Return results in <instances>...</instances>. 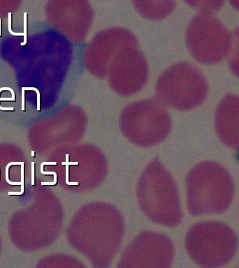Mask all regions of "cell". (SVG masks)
Returning <instances> with one entry per match:
<instances>
[{"label": "cell", "instance_id": "6da1fadb", "mask_svg": "<svg viewBox=\"0 0 239 268\" xmlns=\"http://www.w3.org/2000/svg\"><path fill=\"white\" fill-rule=\"evenodd\" d=\"M187 186L189 209L194 215L225 212L234 195L230 174L213 161L203 162L194 168L188 175Z\"/></svg>", "mask_w": 239, "mask_h": 268}, {"label": "cell", "instance_id": "7a4b0ae2", "mask_svg": "<svg viewBox=\"0 0 239 268\" xmlns=\"http://www.w3.org/2000/svg\"><path fill=\"white\" fill-rule=\"evenodd\" d=\"M207 81L201 71L191 64L180 62L160 75L155 94L160 102L179 110H190L206 100Z\"/></svg>", "mask_w": 239, "mask_h": 268}, {"label": "cell", "instance_id": "3957f363", "mask_svg": "<svg viewBox=\"0 0 239 268\" xmlns=\"http://www.w3.org/2000/svg\"><path fill=\"white\" fill-rule=\"evenodd\" d=\"M238 238L227 225L219 221L197 223L187 237V249L195 263L205 267L225 265L234 256Z\"/></svg>", "mask_w": 239, "mask_h": 268}, {"label": "cell", "instance_id": "277c9868", "mask_svg": "<svg viewBox=\"0 0 239 268\" xmlns=\"http://www.w3.org/2000/svg\"><path fill=\"white\" fill-rule=\"evenodd\" d=\"M185 41L190 54L201 64L218 63L228 55L231 34L218 18L209 12L201 11L190 22Z\"/></svg>", "mask_w": 239, "mask_h": 268}, {"label": "cell", "instance_id": "5b68a950", "mask_svg": "<svg viewBox=\"0 0 239 268\" xmlns=\"http://www.w3.org/2000/svg\"><path fill=\"white\" fill-rule=\"evenodd\" d=\"M121 125L130 138L152 141L168 133L171 120L162 102L145 99L133 103L125 108L121 116Z\"/></svg>", "mask_w": 239, "mask_h": 268}, {"label": "cell", "instance_id": "8992f818", "mask_svg": "<svg viewBox=\"0 0 239 268\" xmlns=\"http://www.w3.org/2000/svg\"><path fill=\"white\" fill-rule=\"evenodd\" d=\"M108 83L117 94L129 96L144 88L148 77V66L137 45L123 48L108 68Z\"/></svg>", "mask_w": 239, "mask_h": 268}, {"label": "cell", "instance_id": "52a82bcc", "mask_svg": "<svg viewBox=\"0 0 239 268\" xmlns=\"http://www.w3.org/2000/svg\"><path fill=\"white\" fill-rule=\"evenodd\" d=\"M137 45L135 36L124 28L113 27L99 32L87 46L83 53V64L93 76H107L111 62L123 48Z\"/></svg>", "mask_w": 239, "mask_h": 268}, {"label": "cell", "instance_id": "ba28073f", "mask_svg": "<svg viewBox=\"0 0 239 268\" xmlns=\"http://www.w3.org/2000/svg\"><path fill=\"white\" fill-rule=\"evenodd\" d=\"M60 28L74 42H82L92 23L93 11L88 0H62Z\"/></svg>", "mask_w": 239, "mask_h": 268}, {"label": "cell", "instance_id": "9c48e42d", "mask_svg": "<svg viewBox=\"0 0 239 268\" xmlns=\"http://www.w3.org/2000/svg\"><path fill=\"white\" fill-rule=\"evenodd\" d=\"M216 133L223 144L239 150V96L227 94L217 108Z\"/></svg>", "mask_w": 239, "mask_h": 268}, {"label": "cell", "instance_id": "30bf717a", "mask_svg": "<svg viewBox=\"0 0 239 268\" xmlns=\"http://www.w3.org/2000/svg\"><path fill=\"white\" fill-rule=\"evenodd\" d=\"M136 11L148 20H160L166 18L176 7V0H133Z\"/></svg>", "mask_w": 239, "mask_h": 268}, {"label": "cell", "instance_id": "8fae6325", "mask_svg": "<svg viewBox=\"0 0 239 268\" xmlns=\"http://www.w3.org/2000/svg\"><path fill=\"white\" fill-rule=\"evenodd\" d=\"M231 43L229 52V67L233 74L239 78V27L231 34Z\"/></svg>", "mask_w": 239, "mask_h": 268}, {"label": "cell", "instance_id": "7c38bea8", "mask_svg": "<svg viewBox=\"0 0 239 268\" xmlns=\"http://www.w3.org/2000/svg\"><path fill=\"white\" fill-rule=\"evenodd\" d=\"M192 8L204 12H215L220 10L224 4L225 0H184Z\"/></svg>", "mask_w": 239, "mask_h": 268}, {"label": "cell", "instance_id": "4fadbf2b", "mask_svg": "<svg viewBox=\"0 0 239 268\" xmlns=\"http://www.w3.org/2000/svg\"><path fill=\"white\" fill-rule=\"evenodd\" d=\"M24 193V162L21 163V191L8 192V195H22Z\"/></svg>", "mask_w": 239, "mask_h": 268}, {"label": "cell", "instance_id": "5bb4252c", "mask_svg": "<svg viewBox=\"0 0 239 268\" xmlns=\"http://www.w3.org/2000/svg\"><path fill=\"white\" fill-rule=\"evenodd\" d=\"M22 162H11V163H9L7 166V168H6V180H7V182L9 184V185H21V182H11L10 180L8 179V168L12 165H21Z\"/></svg>", "mask_w": 239, "mask_h": 268}, {"label": "cell", "instance_id": "9a60e30c", "mask_svg": "<svg viewBox=\"0 0 239 268\" xmlns=\"http://www.w3.org/2000/svg\"><path fill=\"white\" fill-rule=\"evenodd\" d=\"M24 90H34V91H35L36 94H37V110L39 111L40 110V106H41V105H40V103H41V94H40L39 90L36 88V87H24Z\"/></svg>", "mask_w": 239, "mask_h": 268}, {"label": "cell", "instance_id": "2e32d148", "mask_svg": "<svg viewBox=\"0 0 239 268\" xmlns=\"http://www.w3.org/2000/svg\"><path fill=\"white\" fill-rule=\"evenodd\" d=\"M27 13H24V42L21 43V46H24L27 43Z\"/></svg>", "mask_w": 239, "mask_h": 268}, {"label": "cell", "instance_id": "e0dca14e", "mask_svg": "<svg viewBox=\"0 0 239 268\" xmlns=\"http://www.w3.org/2000/svg\"><path fill=\"white\" fill-rule=\"evenodd\" d=\"M231 5L236 10L239 11V0H229Z\"/></svg>", "mask_w": 239, "mask_h": 268}, {"label": "cell", "instance_id": "ac0fdd59", "mask_svg": "<svg viewBox=\"0 0 239 268\" xmlns=\"http://www.w3.org/2000/svg\"><path fill=\"white\" fill-rule=\"evenodd\" d=\"M11 89L10 87H2V88H0V92L3 91V90H8L9 91V89ZM0 110H14V108H3L1 106V105H0Z\"/></svg>", "mask_w": 239, "mask_h": 268}, {"label": "cell", "instance_id": "d6986e66", "mask_svg": "<svg viewBox=\"0 0 239 268\" xmlns=\"http://www.w3.org/2000/svg\"><path fill=\"white\" fill-rule=\"evenodd\" d=\"M24 87H22V110L24 111Z\"/></svg>", "mask_w": 239, "mask_h": 268}, {"label": "cell", "instance_id": "ffe728a7", "mask_svg": "<svg viewBox=\"0 0 239 268\" xmlns=\"http://www.w3.org/2000/svg\"><path fill=\"white\" fill-rule=\"evenodd\" d=\"M32 185H35V162H32Z\"/></svg>", "mask_w": 239, "mask_h": 268}, {"label": "cell", "instance_id": "44dd1931", "mask_svg": "<svg viewBox=\"0 0 239 268\" xmlns=\"http://www.w3.org/2000/svg\"><path fill=\"white\" fill-rule=\"evenodd\" d=\"M2 35V33H1V18H0V36Z\"/></svg>", "mask_w": 239, "mask_h": 268}, {"label": "cell", "instance_id": "7402d4cb", "mask_svg": "<svg viewBox=\"0 0 239 268\" xmlns=\"http://www.w3.org/2000/svg\"><path fill=\"white\" fill-rule=\"evenodd\" d=\"M32 157H35V151H32Z\"/></svg>", "mask_w": 239, "mask_h": 268}]
</instances>
